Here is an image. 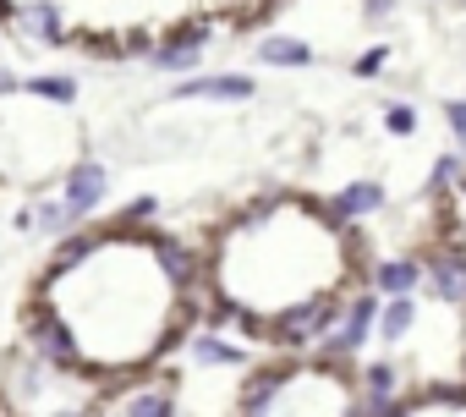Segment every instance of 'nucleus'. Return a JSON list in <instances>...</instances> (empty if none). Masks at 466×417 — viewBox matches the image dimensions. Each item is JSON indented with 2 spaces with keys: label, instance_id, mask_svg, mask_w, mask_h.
Listing matches in <instances>:
<instances>
[{
  "label": "nucleus",
  "instance_id": "obj_1",
  "mask_svg": "<svg viewBox=\"0 0 466 417\" xmlns=\"http://www.w3.org/2000/svg\"><path fill=\"white\" fill-rule=\"evenodd\" d=\"M192 259L148 226L66 237L34 286V308L66 341L72 373L127 379L154 368L192 324Z\"/></svg>",
  "mask_w": 466,
  "mask_h": 417
},
{
  "label": "nucleus",
  "instance_id": "obj_2",
  "mask_svg": "<svg viewBox=\"0 0 466 417\" xmlns=\"http://www.w3.org/2000/svg\"><path fill=\"white\" fill-rule=\"evenodd\" d=\"M362 253L368 248L357 226L319 198L275 192L242 203L230 220L214 226L203 253L214 319L242 335H269V324L297 308L346 302L368 280Z\"/></svg>",
  "mask_w": 466,
  "mask_h": 417
},
{
  "label": "nucleus",
  "instance_id": "obj_3",
  "mask_svg": "<svg viewBox=\"0 0 466 417\" xmlns=\"http://www.w3.org/2000/svg\"><path fill=\"white\" fill-rule=\"evenodd\" d=\"M242 417H368L357 373L335 357H302L258 368L242 384Z\"/></svg>",
  "mask_w": 466,
  "mask_h": 417
},
{
  "label": "nucleus",
  "instance_id": "obj_4",
  "mask_svg": "<svg viewBox=\"0 0 466 417\" xmlns=\"http://www.w3.org/2000/svg\"><path fill=\"white\" fill-rule=\"evenodd\" d=\"M379 302H384V297H373V291H357V297H346V302H340V313H335V324H329V335L319 341V351H324V357H335V362L357 357V351L373 341Z\"/></svg>",
  "mask_w": 466,
  "mask_h": 417
},
{
  "label": "nucleus",
  "instance_id": "obj_5",
  "mask_svg": "<svg viewBox=\"0 0 466 417\" xmlns=\"http://www.w3.org/2000/svg\"><path fill=\"white\" fill-rule=\"evenodd\" d=\"M422 259V286H428V297L433 302H450V308H466V248L461 242H433L428 253H417Z\"/></svg>",
  "mask_w": 466,
  "mask_h": 417
},
{
  "label": "nucleus",
  "instance_id": "obj_6",
  "mask_svg": "<svg viewBox=\"0 0 466 417\" xmlns=\"http://www.w3.org/2000/svg\"><path fill=\"white\" fill-rule=\"evenodd\" d=\"M105 198H110V165L105 159H77L61 176V203L72 208L77 220H88L94 208H105Z\"/></svg>",
  "mask_w": 466,
  "mask_h": 417
},
{
  "label": "nucleus",
  "instance_id": "obj_7",
  "mask_svg": "<svg viewBox=\"0 0 466 417\" xmlns=\"http://www.w3.org/2000/svg\"><path fill=\"white\" fill-rule=\"evenodd\" d=\"M368 286H373V297H417V286H422V259H417V253H390L384 264L368 270Z\"/></svg>",
  "mask_w": 466,
  "mask_h": 417
},
{
  "label": "nucleus",
  "instance_id": "obj_8",
  "mask_svg": "<svg viewBox=\"0 0 466 417\" xmlns=\"http://www.w3.org/2000/svg\"><path fill=\"white\" fill-rule=\"evenodd\" d=\"M357 395H362V412L384 417V412L400 401V368H395V362H368V368L357 373Z\"/></svg>",
  "mask_w": 466,
  "mask_h": 417
},
{
  "label": "nucleus",
  "instance_id": "obj_9",
  "mask_svg": "<svg viewBox=\"0 0 466 417\" xmlns=\"http://www.w3.org/2000/svg\"><path fill=\"white\" fill-rule=\"evenodd\" d=\"M170 99H253V77L242 72H214V77H181Z\"/></svg>",
  "mask_w": 466,
  "mask_h": 417
},
{
  "label": "nucleus",
  "instance_id": "obj_10",
  "mask_svg": "<svg viewBox=\"0 0 466 417\" xmlns=\"http://www.w3.org/2000/svg\"><path fill=\"white\" fill-rule=\"evenodd\" d=\"M384 417H466V390H422V395H400Z\"/></svg>",
  "mask_w": 466,
  "mask_h": 417
},
{
  "label": "nucleus",
  "instance_id": "obj_11",
  "mask_svg": "<svg viewBox=\"0 0 466 417\" xmlns=\"http://www.w3.org/2000/svg\"><path fill=\"white\" fill-rule=\"evenodd\" d=\"M390 203V192H384V181H373V176H362V181H346L340 192H335V215L340 220H362V215H379V208Z\"/></svg>",
  "mask_w": 466,
  "mask_h": 417
},
{
  "label": "nucleus",
  "instance_id": "obj_12",
  "mask_svg": "<svg viewBox=\"0 0 466 417\" xmlns=\"http://www.w3.org/2000/svg\"><path fill=\"white\" fill-rule=\"evenodd\" d=\"M417 324V297H384L379 302V324H373V341L384 346H400Z\"/></svg>",
  "mask_w": 466,
  "mask_h": 417
},
{
  "label": "nucleus",
  "instance_id": "obj_13",
  "mask_svg": "<svg viewBox=\"0 0 466 417\" xmlns=\"http://www.w3.org/2000/svg\"><path fill=\"white\" fill-rule=\"evenodd\" d=\"M121 417H176V395L165 384H137L121 395Z\"/></svg>",
  "mask_w": 466,
  "mask_h": 417
},
{
  "label": "nucleus",
  "instance_id": "obj_14",
  "mask_svg": "<svg viewBox=\"0 0 466 417\" xmlns=\"http://www.w3.org/2000/svg\"><path fill=\"white\" fill-rule=\"evenodd\" d=\"M258 61L264 66H313V45L291 39V34H269V39H258Z\"/></svg>",
  "mask_w": 466,
  "mask_h": 417
},
{
  "label": "nucleus",
  "instance_id": "obj_15",
  "mask_svg": "<svg viewBox=\"0 0 466 417\" xmlns=\"http://www.w3.org/2000/svg\"><path fill=\"white\" fill-rule=\"evenodd\" d=\"M23 226L39 231V237H66V231L77 226V215H72L61 198H39V203H34V215H23Z\"/></svg>",
  "mask_w": 466,
  "mask_h": 417
},
{
  "label": "nucleus",
  "instance_id": "obj_16",
  "mask_svg": "<svg viewBox=\"0 0 466 417\" xmlns=\"http://www.w3.org/2000/svg\"><path fill=\"white\" fill-rule=\"evenodd\" d=\"M17 94H28V99H45V105H72L77 99V77H23L17 83Z\"/></svg>",
  "mask_w": 466,
  "mask_h": 417
},
{
  "label": "nucleus",
  "instance_id": "obj_17",
  "mask_svg": "<svg viewBox=\"0 0 466 417\" xmlns=\"http://www.w3.org/2000/svg\"><path fill=\"white\" fill-rule=\"evenodd\" d=\"M187 351H192V362H203V368H225V362H237V346H230L225 335H192V341H187Z\"/></svg>",
  "mask_w": 466,
  "mask_h": 417
},
{
  "label": "nucleus",
  "instance_id": "obj_18",
  "mask_svg": "<svg viewBox=\"0 0 466 417\" xmlns=\"http://www.w3.org/2000/svg\"><path fill=\"white\" fill-rule=\"evenodd\" d=\"M461 176H466V154H461V148H455V154H439V159H433V176H428V192L444 198V192H455Z\"/></svg>",
  "mask_w": 466,
  "mask_h": 417
},
{
  "label": "nucleus",
  "instance_id": "obj_19",
  "mask_svg": "<svg viewBox=\"0 0 466 417\" xmlns=\"http://www.w3.org/2000/svg\"><path fill=\"white\" fill-rule=\"evenodd\" d=\"M384 132L390 137H411L417 132V105H384Z\"/></svg>",
  "mask_w": 466,
  "mask_h": 417
},
{
  "label": "nucleus",
  "instance_id": "obj_20",
  "mask_svg": "<svg viewBox=\"0 0 466 417\" xmlns=\"http://www.w3.org/2000/svg\"><path fill=\"white\" fill-rule=\"evenodd\" d=\"M154 215H159V198L143 192V198H132V203L121 208V226H154Z\"/></svg>",
  "mask_w": 466,
  "mask_h": 417
},
{
  "label": "nucleus",
  "instance_id": "obj_21",
  "mask_svg": "<svg viewBox=\"0 0 466 417\" xmlns=\"http://www.w3.org/2000/svg\"><path fill=\"white\" fill-rule=\"evenodd\" d=\"M444 127H450L455 148L466 154V99H444Z\"/></svg>",
  "mask_w": 466,
  "mask_h": 417
},
{
  "label": "nucleus",
  "instance_id": "obj_22",
  "mask_svg": "<svg viewBox=\"0 0 466 417\" xmlns=\"http://www.w3.org/2000/svg\"><path fill=\"white\" fill-rule=\"evenodd\" d=\"M384 66H390V45H379V50L357 56V66H351V72H357V77H373V72H384Z\"/></svg>",
  "mask_w": 466,
  "mask_h": 417
},
{
  "label": "nucleus",
  "instance_id": "obj_23",
  "mask_svg": "<svg viewBox=\"0 0 466 417\" xmlns=\"http://www.w3.org/2000/svg\"><path fill=\"white\" fill-rule=\"evenodd\" d=\"M395 6H400V0H362V17H373V23H379V17H390Z\"/></svg>",
  "mask_w": 466,
  "mask_h": 417
},
{
  "label": "nucleus",
  "instance_id": "obj_24",
  "mask_svg": "<svg viewBox=\"0 0 466 417\" xmlns=\"http://www.w3.org/2000/svg\"><path fill=\"white\" fill-rule=\"evenodd\" d=\"M12 94H17V77H12V72H0V99H12Z\"/></svg>",
  "mask_w": 466,
  "mask_h": 417
},
{
  "label": "nucleus",
  "instance_id": "obj_25",
  "mask_svg": "<svg viewBox=\"0 0 466 417\" xmlns=\"http://www.w3.org/2000/svg\"><path fill=\"white\" fill-rule=\"evenodd\" d=\"M450 242H461V248H466V231H455V237H450Z\"/></svg>",
  "mask_w": 466,
  "mask_h": 417
}]
</instances>
